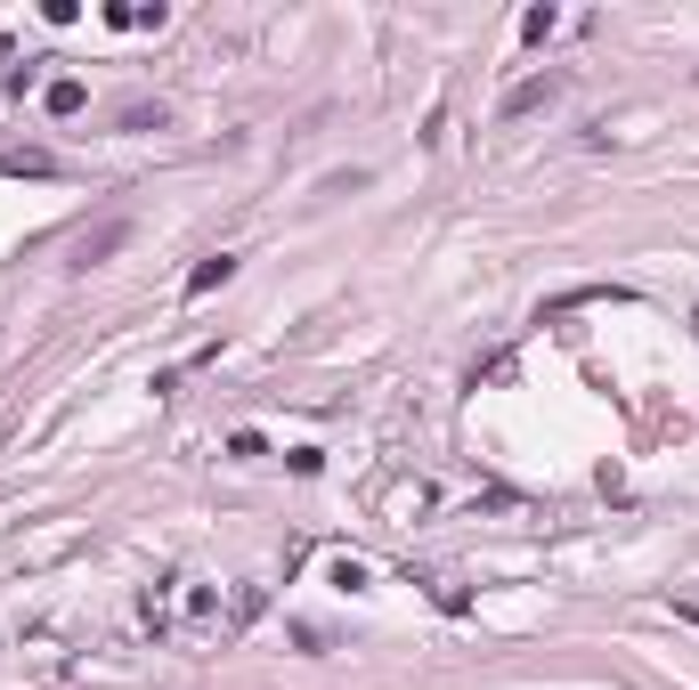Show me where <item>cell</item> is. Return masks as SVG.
Returning <instances> with one entry per match:
<instances>
[{"mask_svg":"<svg viewBox=\"0 0 699 690\" xmlns=\"http://www.w3.org/2000/svg\"><path fill=\"white\" fill-rule=\"evenodd\" d=\"M0 171H9V179H49L57 155H41V146H9V155H0Z\"/></svg>","mask_w":699,"mask_h":690,"instance_id":"obj_4","label":"cell"},{"mask_svg":"<svg viewBox=\"0 0 699 690\" xmlns=\"http://www.w3.org/2000/svg\"><path fill=\"white\" fill-rule=\"evenodd\" d=\"M122 236H131V220H98V227H81V236H74V268L90 277V268L107 260V253H122Z\"/></svg>","mask_w":699,"mask_h":690,"instance_id":"obj_2","label":"cell"},{"mask_svg":"<svg viewBox=\"0 0 699 690\" xmlns=\"http://www.w3.org/2000/svg\"><path fill=\"white\" fill-rule=\"evenodd\" d=\"M553 98H562V74H529V81H512V90H504V122H529V114H545L553 107Z\"/></svg>","mask_w":699,"mask_h":690,"instance_id":"obj_1","label":"cell"},{"mask_svg":"<svg viewBox=\"0 0 699 690\" xmlns=\"http://www.w3.org/2000/svg\"><path fill=\"white\" fill-rule=\"evenodd\" d=\"M163 122H171L163 107H122V131H163Z\"/></svg>","mask_w":699,"mask_h":690,"instance_id":"obj_7","label":"cell"},{"mask_svg":"<svg viewBox=\"0 0 699 690\" xmlns=\"http://www.w3.org/2000/svg\"><path fill=\"white\" fill-rule=\"evenodd\" d=\"M41 107H49V114H81V107H90V90H81L74 74H57L49 90H41Z\"/></svg>","mask_w":699,"mask_h":690,"instance_id":"obj_5","label":"cell"},{"mask_svg":"<svg viewBox=\"0 0 699 690\" xmlns=\"http://www.w3.org/2000/svg\"><path fill=\"white\" fill-rule=\"evenodd\" d=\"M553 25H562V9H529L521 16V41H553Z\"/></svg>","mask_w":699,"mask_h":690,"instance_id":"obj_6","label":"cell"},{"mask_svg":"<svg viewBox=\"0 0 699 690\" xmlns=\"http://www.w3.org/2000/svg\"><path fill=\"white\" fill-rule=\"evenodd\" d=\"M229 277H236V253H212V260H196V268H188V301H203V292H220Z\"/></svg>","mask_w":699,"mask_h":690,"instance_id":"obj_3","label":"cell"}]
</instances>
